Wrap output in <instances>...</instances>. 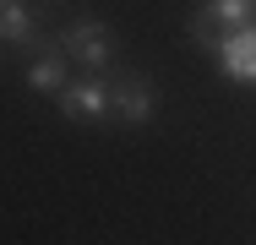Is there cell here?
Here are the masks:
<instances>
[{
  "mask_svg": "<svg viewBox=\"0 0 256 245\" xmlns=\"http://www.w3.org/2000/svg\"><path fill=\"white\" fill-rule=\"evenodd\" d=\"M60 49L71 54V66H82V71H114V33H109V22L104 16H71L60 33Z\"/></svg>",
  "mask_w": 256,
  "mask_h": 245,
  "instance_id": "6da1fadb",
  "label": "cell"
},
{
  "mask_svg": "<svg viewBox=\"0 0 256 245\" xmlns=\"http://www.w3.org/2000/svg\"><path fill=\"white\" fill-rule=\"evenodd\" d=\"M54 98H60V120H71V126H104V120H114L109 76L104 71H82L76 82H66Z\"/></svg>",
  "mask_w": 256,
  "mask_h": 245,
  "instance_id": "7a4b0ae2",
  "label": "cell"
},
{
  "mask_svg": "<svg viewBox=\"0 0 256 245\" xmlns=\"http://www.w3.org/2000/svg\"><path fill=\"white\" fill-rule=\"evenodd\" d=\"M109 104H114V126H148L158 109V93L136 66H114L109 71Z\"/></svg>",
  "mask_w": 256,
  "mask_h": 245,
  "instance_id": "3957f363",
  "label": "cell"
},
{
  "mask_svg": "<svg viewBox=\"0 0 256 245\" xmlns=\"http://www.w3.org/2000/svg\"><path fill=\"white\" fill-rule=\"evenodd\" d=\"M212 60H218V71L229 76V82H240V88H256V22L246 28H229L218 49H212Z\"/></svg>",
  "mask_w": 256,
  "mask_h": 245,
  "instance_id": "277c9868",
  "label": "cell"
},
{
  "mask_svg": "<svg viewBox=\"0 0 256 245\" xmlns=\"http://www.w3.org/2000/svg\"><path fill=\"white\" fill-rule=\"evenodd\" d=\"M44 38H50V33H44V16H38L28 0H0V44L6 49H16V54L28 60Z\"/></svg>",
  "mask_w": 256,
  "mask_h": 245,
  "instance_id": "5b68a950",
  "label": "cell"
},
{
  "mask_svg": "<svg viewBox=\"0 0 256 245\" xmlns=\"http://www.w3.org/2000/svg\"><path fill=\"white\" fill-rule=\"evenodd\" d=\"M22 82H28L33 93H60V88L71 82V54L60 49V38H44V44L28 54V66H22Z\"/></svg>",
  "mask_w": 256,
  "mask_h": 245,
  "instance_id": "8992f818",
  "label": "cell"
},
{
  "mask_svg": "<svg viewBox=\"0 0 256 245\" xmlns=\"http://www.w3.org/2000/svg\"><path fill=\"white\" fill-rule=\"evenodd\" d=\"M196 16H202L207 28H246V22H256V0H202L196 6Z\"/></svg>",
  "mask_w": 256,
  "mask_h": 245,
  "instance_id": "52a82bcc",
  "label": "cell"
}]
</instances>
